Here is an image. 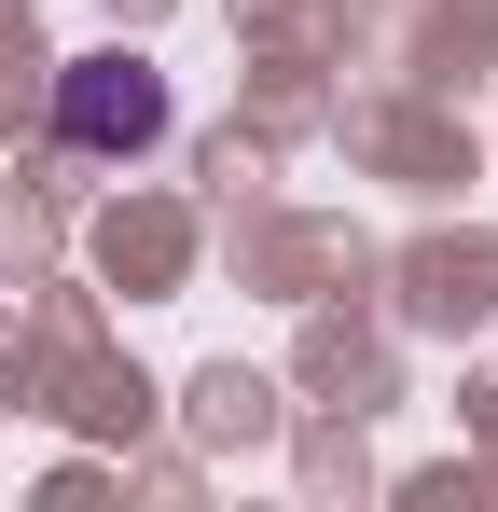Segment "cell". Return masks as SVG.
<instances>
[{
    "mask_svg": "<svg viewBox=\"0 0 498 512\" xmlns=\"http://www.w3.org/2000/svg\"><path fill=\"white\" fill-rule=\"evenodd\" d=\"M56 139L97 153V167H111V153H153L166 139V70L153 56H70V70H56Z\"/></svg>",
    "mask_w": 498,
    "mask_h": 512,
    "instance_id": "obj_1",
    "label": "cell"
}]
</instances>
